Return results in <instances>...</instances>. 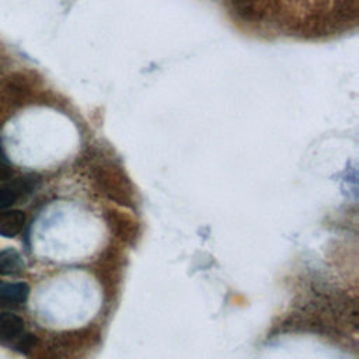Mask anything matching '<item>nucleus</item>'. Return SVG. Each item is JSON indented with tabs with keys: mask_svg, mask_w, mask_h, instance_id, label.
Segmentation results:
<instances>
[{
	"mask_svg": "<svg viewBox=\"0 0 359 359\" xmlns=\"http://www.w3.org/2000/svg\"><path fill=\"white\" fill-rule=\"evenodd\" d=\"M35 344H36L35 335H32V334H22L21 338L17 341V344L14 346H15V349H18L21 352H28V351H31L35 346Z\"/></svg>",
	"mask_w": 359,
	"mask_h": 359,
	"instance_id": "423d86ee",
	"label": "nucleus"
},
{
	"mask_svg": "<svg viewBox=\"0 0 359 359\" xmlns=\"http://www.w3.org/2000/svg\"><path fill=\"white\" fill-rule=\"evenodd\" d=\"M25 224V213L18 209L0 210V236L13 238Z\"/></svg>",
	"mask_w": 359,
	"mask_h": 359,
	"instance_id": "7ed1b4c3",
	"label": "nucleus"
},
{
	"mask_svg": "<svg viewBox=\"0 0 359 359\" xmlns=\"http://www.w3.org/2000/svg\"><path fill=\"white\" fill-rule=\"evenodd\" d=\"M35 182L36 178L34 175H27L0 187V210L10 208L20 196L31 192L35 188Z\"/></svg>",
	"mask_w": 359,
	"mask_h": 359,
	"instance_id": "f257e3e1",
	"label": "nucleus"
},
{
	"mask_svg": "<svg viewBox=\"0 0 359 359\" xmlns=\"http://www.w3.org/2000/svg\"><path fill=\"white\" fill-rule=\"evenodd\" d=\"M24 269V259L14 248L0 251V275H14Z\"/></svg>",
	"mask_w": 359,
	"mask_h": 359,
	"instance_id": "20e7f679",
	"label": "nucleus"
},
{
	"mask_svg": "<svg viewBox=\"0 0 359 359\" xmlns=\"http://www.w3.org/2000/svg\"><path fill=\"white\" fill-rule=\"evenodd\" d=\"M11 177V170L4 163H0V181H6Z\"/></svg>",
	"mask_w": 359,
	"mask_h": 359,
	"instance_id": "0eeeda50",
	"label": "nucleus"
},
{
	"mask_svg": "<svg viewBox=\"0 0 359 359\" xmlns=\"http://www.w3.org/2000/svg\"><path fill=\"white\" fill-rule=\"evenodd\" d=\"M29 296V286L25 282H0V297L3 300L24 303Z\"/></svg>",
	"mask_w": 359,
	"mask_h": 359,
	"instance_id": "39448f33",
	"label": "nucleus"
},
{
	"mask_svg": "<svg viewBox=\"0 0 359 359\" xmlns=\"http://www.w3.org/2000/svg\"><path fill=\"white\" fill-rule=\"evenodd\" d=\"M24 334V321L14 313H0V344L10 345Z\"/></svg>",
	"mask_w": 359,
	"mask_h": 359,
	"instance_id": "f03ea898",
	"label": "nucleus"
}]
</instances>
